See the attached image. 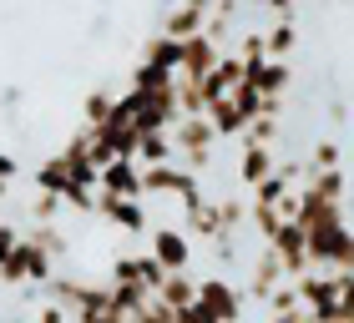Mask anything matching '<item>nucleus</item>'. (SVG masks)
Masks as SVG:
<instances>
[{"label":"nucleus","mask_w":354,"mask_h":323,"mask_svg":"<svg viewBox=\"0 0 354 323\" xmlns=\"http://www.w3.org/2000/svg\"><path fill=\"white\" fill-rule=\"evenodd\" d=\"M198 303H203L218 323H233V318H238V298H233L228 283H203V288H198Z\"/></svg>","instance_id":"5"},{"label":"nucleus","mask_w":354,"mask_h":323,"mask_svg":"<svg viewBox=\"0 0 354 323\" xmlns=\"http://www.w3.org/2000/svg\"><path fill=\"white\" fill-rule=\"evenodd\" d=\"M152 257H157V263H162L167 273H183V268H187V257H192L187 233H177V228H157V233H152Z\"/></svg>","instance_id":"3"},{"label":"nucleus","mask_w":354,"mask_h":323,"mask_svg":"<svg viewBox=\"0 0 354 323\" xmlns=\"http://www.w3.org/2000/svg\"><path fill=\"white\" fill-rule=\"evenodd\" d=\"M96 213H102L106 222H117V228H127V233H147V197H122V192L102 187Z\"/></svg>","instance_id":"1"},{"label":"nucleus","mask_w":354,"mask_h":323,"mask_svg":"<svg viewBox=\"0 0 354 323\" xmlns=\"http://www.w3.org/2000/svg\"><path fill=\"white\" fill-rule=\"evenodd\" d=\"M10 177H15V162H10L6 152H0V182H10Z\"/></svg>","instance_id":"7"},{"label":"nucleus","mask_w":354,"mask_h":323,"mask_svg":"<svg viewBox=\"0 0 354 323\" xmlns=\"http://www.w3.org/2000/svg\"><path fill=\"white\" fill-rule=\"evenodd\" d=\"M273 172H279V162H273V147H263V141H243L238 182H243V187H259V182H268Z\"/></svg>","instance_id":"4"},{"label":"nucleus","mask_w":354,"mask_h":323,"mask_svg":"<svg viewBox=\"0 0 354 323\" xmlns=\"http://www.w3.org/2000/svg\"><path fill=\"white\" fill-rule=\"evenodd\" d=\"M218 61H223L218 56V41L207 36V30H198V36L183 41V66H177V76H207Z\"/></svg>","instance_id":"2"},{"label":"nucleus","mask_w":354,"mask_h":323,"mask_svg":"<svg viewBox=\"0 0 354 323\" xmlns=\"http://www.w3.org/2000/svg\"><path fill=\"white\" fill-rule=\"evenodd\" d=\"M263 41H268V56H273V61H283V56L299 46V26H294V15H279V26H268V30H263Z\"/></svg>","instance_id":"6"}]
</instances>
